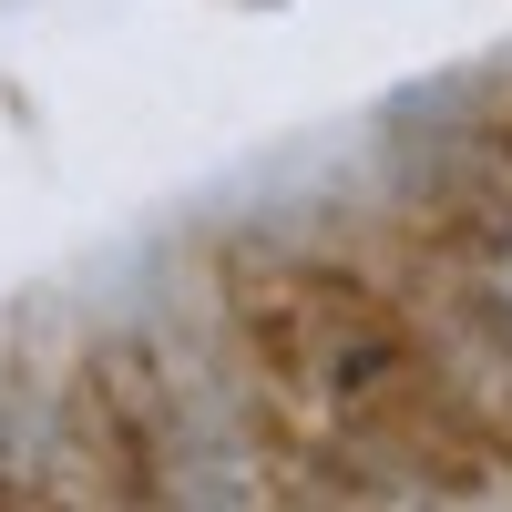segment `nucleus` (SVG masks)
<instances>
[]
</instances>
